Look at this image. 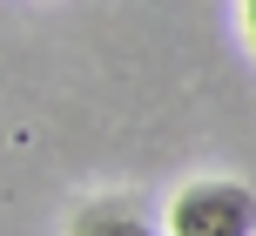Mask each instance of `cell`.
Here are the masks:
<instances>
[{
    "label": "cell",
    "instance_id": "6da1fadb",
    "mask_svg": "<svg viewBox=\"0 0 256 236\" xmlns=\"http://www.w3.org/2000/svg\"><path fill=\"white\" fill-rule=\"evenodd\" d=\"M168 236H256L250 182H189L168 202Z\"/></svg>",
    "mask_w": 256,
    "mask_h": 236
},
{
    "label": "cell",
    "instance_id": "7a4b0ae2",
    "mask_svg": "<svg viewBox=\"0 0 256 236\" xmlns=\"http://www.w3.org/2000/svg\"><path fill=\"white\" fill-rule=\"evenodd\" d=\"M68 236H168V230L142 223L128 202H88V210L74 216V230H68Z\"/></svg>",
    "mask_w": 256,
    "mask_h": 236
},
{
    "label": "cell",
    "instance_id": "3957f363",
    "mask_svg": "<svg viewBox=\"0 0 256 236\" xmlns=\"http://www.w3.org/2000/svg\"><path fill=\"white\" fill-rule=\"evenodd\" d=\"M243 34H250V54H256V0H243Z\"/></svg>",
    "mask_w": 256,
    "mask_h": 236
}]
</instances>
